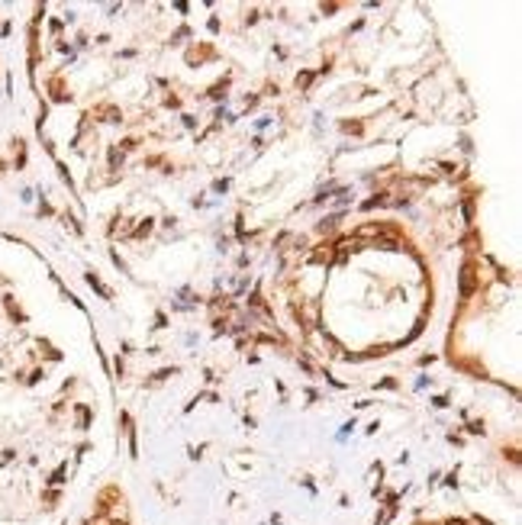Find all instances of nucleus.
Masks as SVG:
<instances>
[{"instance_id":"1","label":"nucleus","mask_w":522,"mask_h":525,"mask_svg":"<svg viewBox=\"0 0 522 525\" xmlns=\"http://www.w3.org/2000/svg\"><path fill=\"white\" fill-rule=\"evenodd\" d=\"M471 290H474V271L464 268L461 271V294H471Z\"/></svg>"},{"instance_id":"2","label":"nucleus","mask_w":522,"mask_h":525,"mask_svg":"<svg viewBox=\"0 0 522 525\" xmlns=\"http://www.w3.org/2000/svg\"><path fill=\"white\" fill-rule=\"evenodd\" d=\"M87 280H91V287H94V290H100V294H103V297H110V290H107V287H103V284H100V280L94 277V274H91V277H87Z\"/></svg>"},{"instance_id":"4","label":"nucleus","mask_w":522,"mask_h":525,"mask_svg":"<svg viewBox=\"0 0 522 525\" xmlns=\"http://www.w3.org/2000/svg\"><path fill=\"white\" fill-rule=\"evenodd\" d=\"M110 525H123V522H110Z\"/></svg>"},{"instance_id":"3","label":"nucleus","mask_w":522,"mask_h":525,"mask_svg":"<svg viewBox=\"0 0 522 525\" xmlns=\"http://www.w3.org/2000/svg\"><path fill=\"white\" fill-rule=\"evenodd\" d=\"M448 525H464V522H448Z\"/></svg>"}]
</instances>
